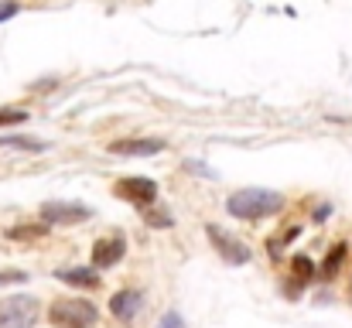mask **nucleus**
Instances as JSON below:
<instances>
[{"instance_id": "nucleus-1", "label": "nucleus", "mask_w": 352, "mask_h": 328, "mask_svg": "<svg viewBox=\"0 0 352 328\" xmlns=\"http://www.w3.org/2000/svg\"><path fill=\"white\" fill-rule=\"evenodd\" d=\"M226 209L233 219H267L284 209V199H280V192H270V188H243V192L230 195Z\"/></svg>"}, {"instance_id": "nucleus-2", "label": "nucleus", "mask_w": 352, "mask_h": 328, "mask_svg": "<svg viewBox=\"0 0 352 328\" xmlns=\"http://www.w3.org/2000/svg\"><path fill=\"white\" fill-rule=\"evenodd\" d=\"M48 318H52V325L55 328H89V325H96L100 311H96L93 301H82V298H62V301L52 305Z\"/></svg>"}, {"instance_id": "nucleus-3", "label": "nucleus", "mask_w": 352, "mask_h": 328, "mask_svg": "<svg viewBox=\"0 0 352 328\" xmlns=\"http://www.w3.org/2000/svg\"><path fill=\"white\" fill-rule=\"evenodd\" d=\"M38 322V301L28 294L7 298V305H0V328H34Z\"/></svg>"}, {"instance_id": "nucleus-4", "label": "nucleus", "mask_w": 352, "mask_h": 328, "mask_svg": "<svg viewBox=\"0 0 352 328\" xmlns=\"http://www.w3.org/2000/svg\"><path fill=\"white\" fill-rule=\"evenodd\" d=\"M113 192L120 199H126V202L144 209V206H151L157 199V182H151V178H120Z\"/></svg>"}, {"instance_id": "nucleus-5", "label": "nucleus", "mask_w": 352, "mask_h": 328, "mask_svg": "<svg viewBox=\"0 0 352 328\" xmlns=\"http://www.w3.org/2000/svg\"><path fill=\"white\" fill-rule=\"evenodd\" d=\"M209 232V239H212V246H216V253L226 260V263H246L250 260V246H243L236 236H230V232H223L219 226H209L206 229Z\"/></svg>"}, {"instance_id": "nucleus-6", "label": "nucleus", "mask_w": 352, "mask_h": 328, "mask_svg": "<svg viewBox=\"0 0 352 328\" xmlns=\"http://www.w3.org/2000/svg\"><path fill=\"white\" fill-rule=\"evenodd\" d=\"M113 154H126V157H151L164 151V140L157 137H130V140H113L110 144Z\"/></svg>"}, {"instance_id": "nucleus-7", "label": "nucleus", "mask_w": 352, "mask_h": 328, "mask_svg": "<svg viewBox=\"0 0 352 328\" xmlns=\"http://www.w3.org/2000/svg\"><path fill=\"white\" fill-rule=\"evenodd\" d=\"M89 216L93 212L86 206H79V202H45L41 206V219L45 222H82Z\"/></svg>"}, {"instance_id": "nucleus-8", "label": "nucleus", "mask_w": 352, "mask_h": 328, "mask_svg": "<svg viewBox=\"0 0 352 328\" xmlns=\"http://www.w3.org/2000/svg\"><path fill=\"white\" fill-rule=\"evenodd\" d=\"M123 253H126V243H123V236H113V239H100V243L93 246V267H96V270L117 267L120 260H123Z\"/></svg>"}, {"instance_id": "nucleus-9", "label": "nucleus", "mask_w": 352, "mask_h": 328, "mask_svg": "<svg viewBox=\"0 0 352 328\" xmlns=\"http://www.w3.org/2000/svg\"><path fill=\"white\" fill-rule=\"evenodd\" d=\"M140 308H144V294H140V291H130V287H126V291H117L113 301H110V311L117 315L120 322H133Z\"/></svg>"}, {"instance_id": "nucleus-10", "label": "nucleus", "mask_w": 352, "mask_h": 328, "mask_svg": "<svg viewBox=\"0 0 352 328\" xmlns=\"http://www.w3.org/2000/svg\"><path fill=\"white\" fill-rule=\"evenodd\" d=\"M55 277L65 281V284H76V287H100L96 267H93V270H89V267H72V270H58Z\"/></svg>"}, {"instance_id": "nucleus-11", "label": "nucleus", "mask_w": 352, "mask_h": 328, "mask_svg": "<svg viewBox=\"0 0 352 328\" xmlns=\"http://www.w3.org/2000/svg\"><path fill=\"white\" fill-rule=\"evenodd\" d=\"M342 260H346V243H336V250L325 256V263H322V277H332L339 267H342Z\"/></svg>"}, {"instance_id": "nucleus-12", "label": "nucleus", "mask_w": 352, "mask_h": 328, "mask_svg": "<svg viewBox=\"0 0 352 328\" xmlns=\"http://www.w3.org/2000/svg\"><path fill=\"white\" fill-rule=\"evenodd\" d=\"M0 147H17V151H45L41 140H31V137H0Z\"/></svg>"}, {"instance_id": "nucleus-13", "label": "nucleus", "mask_w": 352, "mask_h": 328, "mask_svg": "<svg viewBox=\"0 0 352 328\" xmlns=\"http://www.w3.org/2000/svg\"><path fill=\"white\" fill-rule=\"evenodd\" d=\"M291 267H294V274H298V281H308V277L315 274V263H311L308 256H294V263H291Z\"/></svg>"}, {"instance_id": "nucleus-14", "label": "nucleus", "mask_w": 352, "mask_h": 328, "mask_svg": "<svg viewBox=\"0 0 352 328\" xmlns=\"http://www.w3.org/2000/svg\"><path fill=\"white\" fill-rule=\"evenodd\" d=\"M28 120V109H0V127H10V123H24Z\"/></svg>"}, {"instance_id": "nucleus-15", "label": "nucleus", "mask_w": 352, "mask_h": 328, "mask_svg": "<svg viewBox=\"0 0 352 328\" xmlns=\"http://www.w3.org/2000/svg\"><path fill=\"white\" fill-rule=\"evenodd\" d=\"M157 328H185V318H182L178 311H164L161 322H157Z\"/></svg>"}, {"instance_id": "nucleus-16", "label": "nucleus", "mask_w": 352, "mask_h": 328, "mask_svg": "<svg viewBox=\"0 0 352 328\" xmlns=\"http://www.w3.org/2000/svg\"><path fill=\"white\" fill-rule=\"evenodd\" d=\"M147 222H151V226H161V229H164V226H171L175 219H171V212L157 209V212H147Z\"/></svg>"}, {"instance_id": "nucleus-17", "label": "nucleus", "mask_w": 352, "mask_h": 328, "mask_svg": "<svg viewBox=\"0 0 352 328\" xmlns=\"http://www.w3.org/2000/svg\"><path fill=\"white\" fill-rule=\"evenodd\" d=\"M24 281H28L24 270H3L0 274V284H24Z\"/></svg>"}, {"instance_id": "nucleus-18", "label": "nucleus", "mask_w": 352, "mask_h": 328, "mask_svg": "<svg viewBox=\"0 0 352 328\" xmlns=\"http://www.w3.org/2000/svg\"><path fill=\"white\" fill-rule=\"evenodd\" d=\"M41 232H45V226H21V229H10L14 239H21V236H41Z\"/></svg>"}, {"instance_id": "nucleus-19", "label": "nucleus", "mask_w": 352, "mask_h": 328, "mask_svg": "<svg viewBox=\"0 0 352 328\" xmlns=\"http://www.w3.org/2000/svg\"><path fill=\"white\" fill-rule=\"evenodd\" d=\"M17 14V3H7V0H0V21H7V17H14Z\"/></svg>"}, {"instance_id": "nucleus-20", "label": "nucleus", "mask_w": 352, "mask_h": 328, "mask_svg": "<svg viewBox=\"0 0 352 328\" xmlns=\"http://www.w3.org/2000/svg\"><path fill=\"white\" fill-rule=\"evenodd\" d=\"M325 216H329V206H322V209L315 212V222H325Z\"/></svg>"}]
</instances>
